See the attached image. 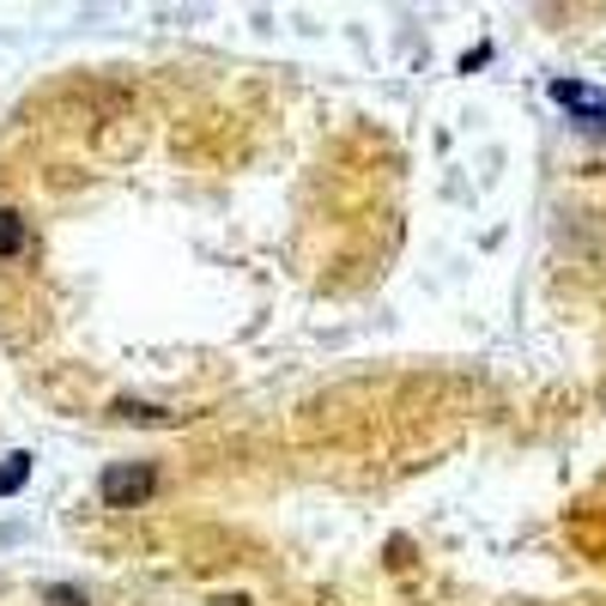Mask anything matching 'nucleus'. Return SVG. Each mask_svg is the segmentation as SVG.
Returning <instances> with one entry per match:
<instances>
[{
  "instance_id": "obj_4",
  "label": "nucleus",
  "mask_w": 606,
  "mask_h": 606,
  "mask_svg": "<svg viewBox=\"0 0 606 606\" xmlns=\"http://www.w3.org/2000/svg\"><path fill=\"white\" fill-rule=\"evenodd\" d=\"M25 479H31V455H7V462H0V498H13Z\"/></svg>"
},
{
  "instance_id": "obj_5",
  "label": "nucleus",
  "mask_w": 606,
  "mask_h": 606,
  "mask_svg": "<svg viewBox=\"0 0 606 606\" xmlns=\"http://www.w3.org/2000/svg\"><path fill=\"white\" fill-rule=\"evenodd\" d=\"M49 606H85L80 588H49Z\"/></svg>"
},
{
  "instance_id": "obj_1",
  "label": "nucleus",
  "mask_w": 606,
  "mask_h": 606,
  "mask_svg": "<svg viewBox=\"0 0 606 606\" xmlns=\"http://www.w3.org/2000/svg\"><path fill=\"white\" fill-rule=\"evenodd\" d=\"M152 486H159L152 462H116V467H104V479H97V498H104L109 510H133V503L152 498Z\"/></svg>"
},
{
  "instance_id": "obj_2",
  "label": "nucleus",
  "mask_w": 606,
  "mask_h": 606,
  "mask_svg": "<svg viewBox=\"0 0 606 606\" xmlns=\"http://www.w3.org/2000/svg\"><path fill=\"white\" fill-rule=\"evenodd\" d=\"M552 97H558L564 109H576V116H594V121L606 128V92H594V85H582V80H558Z\"/></svg>"
},
{
  "instance_id": "obj_3",
  "label": "nucleus",
  "mask_w": 606,
  "mask_h": 606,
  "mask_svg": "<svg viewBox=\"0 0 606 606\" xmlns=\"http://www.w3.org/2000/svg\"><path fill=\"white\" fill-rule=\"evenodd\" d=\"M19 249H25V219L0 207V261H13Z\"/></svg>"
}]
</instances>
